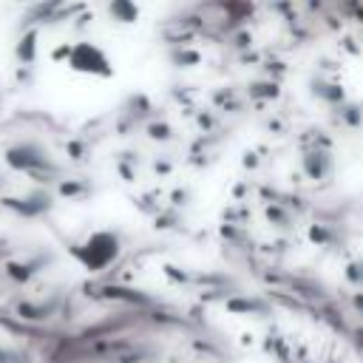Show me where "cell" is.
Returning a JSON list of instances; mask_svg holds the SVG:
<instances>
[{"label": "cell", "mask_w": 363, "mask_h": 363, "mask_svg": "<svg viewBox=\"0 0 363 363\" xmlns=\"http://www.w3.org/2000/svg\"><path fill=\"white\" fill-rule=\"evenodd\" d=\"M65 154H68L71 162H88V145L83 139H71L65 145Z\"/></svg>", "instance_id": "cell-17"}, {"label": "cell", "mask_w": 363, "mask_h": 363, "mask_svg": "<svg viewBox=\"0 0 363 363\" xmlns=\"http://www.w3.org/2000/svg\"><path fill=\"white\" fill-rule=\"evenodd\" d=\"M344 278L355 287H363V258H355L346 264V270H344Z\"/></svg>", "instance_id": "cell-19"}, {"label": "cell", "mask_w": 363, "mask_h": 363, "mask_svg": "<svg viewBox=\"0 0 363 363\" xmlns=\"http://www.w3.org/2000/svg\"><path fill=\"white\" fill-rule=\"evenodd\" d=\"M54 193H57V199H68V202L88 199L91 196V182H85V179H57Z\"/></svg>", "instance_id": "cell-10"}, {"label": "cell", "mask_w": 363, "mask_h": 363, "mask_svg": "<svg viewBox=\"0 0 363 363\" xmlns=\"http://www.w3.org/2000/svg\"><path fill=\"white\" fill-rule=\"evenodd\" d=\"M54 202H57V193L48 187H32L23 193V196H0L3 210H9L12 216H17L23 222H34V219L48 216L54 210Z\"/></svg>", "instance_id": "cell-3"}, {"label": "cell", "mask_w": 363, "mask_h": 363, "mask_svg": "<svg viewBox=\"0 0 363 363\" xmlns=\"http://www.w3.org/2000/svg\"><path fill=\"white\" fill-rule=\"evenodd\" d=\"M0 105H3V94H0Z\"/></svg>", "instance_id": "cell-29"}, {"label": "cell", "mask_w": 363, "mask_h": 363, "mask_svg": "<svg viewBox=\"0 0 363 363\" xmlns=\"http://www.w3.org/2000/svg\"><path fill=\"white\" fill-rule=\"evenodd\" d=\"M225 307L227 312H238V315H264L267 312V307L256 298H227Z\"/></svg>", "instance_id": "cell-14"}, {"label": "cell", "mask_w": 363, "mask_h": 363, "mask_svg": "<svg viewBox=\"0 0 363 363\" xmlns=\"http://www.w3.org/2000/svg\"><path fill=\"white\" fill-rule=\"evenodd\" d=\"M65 65L74 71V74H85V77H100V80L114 77L111 57L96 43H88V40H80V43L71 45V57Z\"/></svg>", "instance_id": "cell-4"}, {"label": "cell", "mask_w": 363, "mask_h": 363, "mask_svg": "<svg viewBox=\"0 0 363 363\" xmlns=\"http://www.w3.org/2000/svg\"><path fill=\"white\" fill-rule=\"evenodd\" d=\"M68 57H71V43H63V45H57L54 52H52L54 63H68Z\"/></svg>", "instance_id": "cell-24"}, {"label": "cell", "mask_w": 363, "mask_h": 363, "mask_svg": "<svg viewBox=\"0 0 363 363\" xmlns=\"http://www.w3.org/2000/svg\"><path fill=\"white\" fill-rule=\"evenodd\" d=\"M32 80H34V68H32V65H20V68H17V83L29 85Z\"/></svg>", "instance_id": "cell-25"}, {"label": "cell", "mask_w": 363, "mask_h": 363, "mask_svg": "<svg viewBox=\"0 0 363 363\" xmlns=\"http://www.w3.org/2000/svg\"><path fill=\"white\" fill-rule=\"evenodd\" d=\"M267 219H270L273 225H278V227H289V213H287L281 205H270V207H267Z\"/></svg>", "instance_id": "cell-20"}, {"label": "cell", "mask_w": 363, "mask_h": 363, "mask_svg": "<svg viewBox=\"0 0 363 363\" xmlns=\"http://www.w3.org/2000/svg\"><path fill=\"white\" fill-rule=\"evenodd\" d=\"M199 60H202V57H199L196 52H174V63L182 65V68H185V65H196Z\"/></svg>", "instance_id": "cell-23"}, {"label": "cell", "mask_w": 363, "mask_h": 363, "mask_svg": "<svg viewBox=\"0 0 363 363\" xmlns=\"http://www.w3.org/2000/svg\"><path fill=\"white\" fill-rule=\"evenodd\" d=\"M304 171H307L309 179H315V182L326 179L329 171H332L329 154H324V151H309V154H304Z\"/></svg>", "instance_id": "cell-9"}, {"label": "cell", "mask_w": 363, "mask_h": 363, "mask_svg": "<svg viewBox=\"0 0 363 363\" xmlns=\"http://www.w3.org/2000/svg\"><path fill=\"white\" fill-rule=\"evenodd\" d=\"M165 273L171 276V278H176V281H187V276H185V273H179V270H174V267H165Z\"/></svg>", "instance_id": "cell-26"}, {"label": "cell", "mask_w": 363, "mask_h": 363, "mask_svg": "<svg viewBox=\"0 0 363 363\" xmlns=\"http://www.w3.org/2000/svg\"><path fill=\"white\" fill-rule=\"evenodd\" d=\"M3 162L6 167H12L14 174H26L37 182H57L60 179V165L52 159L40 142L34 139H23V142H14L3 151Z\"/></svg>", "instance_id": "cell-1"}, {"label": "cell", "mask_w": 363, "mask_h": 363, "mask_svg": "<svg viewBox=\"0 0 363 363\" xmlns=\"http://www.w3.org/2000/svg\"><path fill=\"white\" fill-rule=\"evenodd\" d=\"M96 298H108V301H128V304H148L142 293L136 289H128V287H119V284H105L96 289Z\"/></svg>", "instance_id": "cell-12"}, {"label": "cell", "mask_w": 363, "mask_h": 363, "mask_svg": "<svg viewBox=\"0 0 363 363\" xmlns=\"http://www.w3.org/2000/svg\"><path fill=\"white\" fill-rule=\"evenodd\" d=\"M344 123L349 128H357L363 123V108L360 105H344Z\"/></svg>", "instance_id": "cell-21"}, {"label": "cell", "mask_w": 363, "mask_h": 363, "mask_svg": "<svg viewBox=\"0 0 363 363\" xmlns=\"http://www.w3.org/2000/svg\"><path fill=\"white\" fill-rule=\"evenodd\" d=\"M108 14L114 23L134 26L139 20V6H136V0H108Z\"/></svg>", "instance_id": "cell-11"}, {"label": "cell", "mask_w": 363, "mask_h": 363, "mask_svg": "<svg viewBox=\"0 0 363 363\" xmlns=\"http://www.w3.org/2000/svg\"><path fill=\"white\" fill-rule=\"evenodd\" d=\"M278 83H253L250 85V96H261V100H276L278 96Z\"/></svg>", "instance_id": "cell-18"}, {"label": "cell", "mask_w": 363, "mask_h": 363, "mask_svg": "<svg viewBox=\"0 0 363 363\" xmlns=\"http://www.w3.org/2000/svg\"><path fill=\"white\" fill-rule=\"evenodd\" d=\"M40 29H26V32H20L14 48H12V57L17 65H37V54H40Z\"/></svg>", "instance_id": "cell-8"}, {"label": "cell", "mask_w": 363, "mask_h": 363, "mask_svg": "<svg viewBox=\"0 0 363 363\" xmlns=\"http://www.w3.org/2000/svg\"><path fill=\"white\" fill-rule=\"evenodd\" d=\"M309 241H312V245H318V247H326V245L335 241V233L326 225H312L309 227Z\"/></svg>", "instance_id": "cell-16"}, {"label": "cell", "mask_w": 363, "mask_h": 363, "mask_svg": "<svg viewBox=\"0 0 363 363\" xmlns=\"http://www.w3.org/2000/svg\"><path fill=\"white\" fill-rule=\"evenodd\" d=\"M3 187H6V179H3V176H0V193H3Z\"/></svg>", "instance_id": "cell-28"}, {"label": "cell", "mask_w": 363, "mask_h": 363, "mask_svg": "<svg viewBox=\"0 0 363 363\" xmlns=\"http://www.w3.org/2000/svg\"><path fill=\"white\" fill-rule=\"evenodd\" d=\"M145 134H148L151 139H156V142H167L174 136V128L165 123V119H154V123H148L145 125Z\"/></svg>", "instance_id": "cell-15"}, {"label": "cell", "mask_w": 363, "mask_h": 363, "mask_svg": "<svg viewBox=\"0 0 363 363\" xmlns=\"http://www.w3.org/2000/svg\"><path fill=\"white\" fill-rule=\"evenodd\" d=\"M20 3H29V0H20Z\"/></svg>", "instance_id": "cell-30"}, {"label": "cell", "mask_w": 363, "mask_h": 363, "mask_svg": "<svg viewBox=\"0 0 363 363\" xmlns=\"http://www.w3.org/2000/svg\"><path fill=\"white\" fill-rule=\"evenodd\" d=\"M68 253L74 256L88 273H105L123 253V238L114 230H94L80 245H68Z\"/></svg>", "instance_id": "cell-2"}, {"label": "cell", "mask_w": 363, "mask_h": 363, "mask_svg": "<svg viewBox=\"0 0 363 363\" xmlns=\"http://www.w3.org/2000/svg\"><path fill=\"white\" fill-rule=\"evenodd\" d=\"M48 264V256H34V258H9L3 264V273L12 284L17 287H26L29 281L37 278V273Z\"/></svg>", "instance_id": "cell-6"}, {"label": "cell", "mask_w": 363, "mask_h": 363, "mask_svg": "<svg viewBox=\"0 0 363 363\" xmlns=\"http://www.w3.org/2000/svg\"><path fill=\"white\" fill-rule=\"evenodd\" d=\"M60 309V298H45V301H17L14 315L29 321V324H43L48 318H54Z\"/></svg>", "instance_id": "cell-7"}, {"label": "cell", "mask_w": 363, "mask_h": 363, "mask_svg": "<svg viewBox=\"0 0 363 363\" xmlns=\"http://www.w3.org/2000/svg\"><path fill=\"white\" fill-rule=\"evenodd\" d=\"M0 363H29V357L17 352V349H6V346H0Z\"/></svg>", "instance_id": "cell-22"}, {"label": "cell", "mask_w": 363, "mask_h": 363, "mask_svg": "<svg viewBox=\"0 0 363 363\" xmlns=\"http://www.w3.org/2000/svg\"><path fill=\"white\" fill-rule=\"evenodd\" d=\"M68 3V0H37V3H32L26 12H23L20 17V32H26V29H40V26H52V20L54 14Z\"/></svg>", "instance_id": "cell-5"}, {"label": "cell", "mask_w": 363, "mask_h": 363, "mask_svg": "<svg viewBox=\"0 0 363 363\" xmlns=\"http://www.w3.org/2000/svg\"><path fill=\"white\" fill-rule=\"evenodd\" d=\"M352 301H355V309H357V312H363V295H355Z\"/></svg>", "instance_id": "cell-27"}, {"label": "cell", "mask_w": 363, "mask_h": 363, "mask_svg": "<svg viewBox=\"0 0 363 363\" xmlns=\"http://www.w3.org/2000/svg\"><path fill=\"white\" fill-rule=\"evenodd\" d=\"M312 94H315L321 103H329V105H344V100H346L344 85L326 83V80H315V83H312Z\"/></svg>", "instance_id": "cell-13"}]
</instances>
